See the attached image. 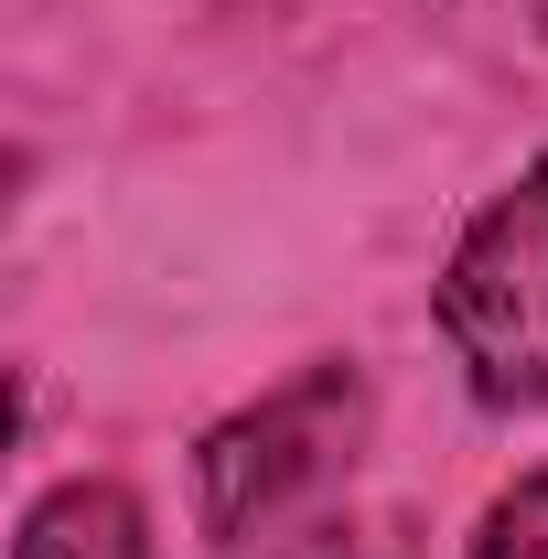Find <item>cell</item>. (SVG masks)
<instances>
[{
    "instance_id": "6da1fadb",
    "label": "cell",
    "mask_w": 548,
    "mask_h": 559,
    "mask_svg": "<svg viewBox=\"0 0 548 559\" xmlns=\"http://www.w3.org/2000/svg\"><path fill=\"white\" fill-rule=\"evenodd\" d=\"M377 377L366 355H301L259 399L215 409L183 452V516L205 549H290L366 463Z\"/></svg>"
},
{
    "instance_id": "277c9868",
    "label": "cell",
    "mask_w": 548,
    "mask_h": 559,
    "mask_svg": "<svg viewBox=\"0 0 548 559\" xmlns=\"http://www.w3.org/2000/svg\"><path fill=\"white\" fill-rule=\"evenodd\" d=\"M463 559H548V463H527V474H505L484 495Z\"/></svg>"
},
{
    "instance_id": "5b68a950",
    "label": "cell",
    "mask_w": 548,
    "mask_h": 559,
    "mask_svg": "<svg viewBox=\"0 0 548 559\" xmlns=\"http://www.w3.org/2000/svg\"><path fill=\"white\" fill-rule=\"evenodd\" d=\"M279 559H419V549L398 538V527H377V516H312Z\"/></svg>"
},
{
    "instance_id": "7a4b0ae2",
    "label": "cell",
    "mask_w": 548,
    "mask_h": 559,
    "mask_svg": "<svg viewBox=\"0 0 548 559\" xmlns=\"http://www.w3.org/2000/svg\"><path fill=\"white\" fill-rule=\"evenodd\" d=\"M430 334L484 419H548V140L452 226Z\"/></svg>"
},
{
    "instance_id": "8992f818",
    "label": "cell",
    "mask_w": 548,
    "mask_h": 559,
    "mask_svg": "<svg viewBox=\"0 0 548 559\" xmlns=\"http://www.w3.org/2000/svg\"><path fill=\"white\" fill-rule=\"evenodd\" d=\"M452 22H484V33H516L527 55H548V0H430Z\"/></svg>"
},
{
    "instance_id": "3957f363",
    "label": "cell",
    "mask_w": 548,
    "mask_h": 559,
    "mask_svg": "<svg viewBox=\"0 0 548 559\" xmlns=\"http://www.w3.org/2000/svg\"><path fill=\"white\" fill-rule=\"evenodd\" d=\"M11 559H162V549H151L140 485H119V474H65V485H44L22 506Z\"/></svg>"
}]
</instances>
